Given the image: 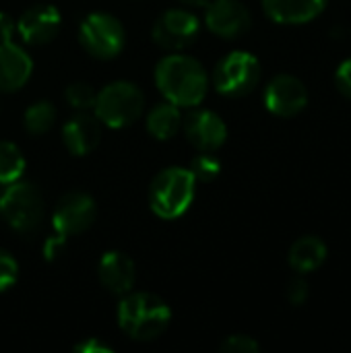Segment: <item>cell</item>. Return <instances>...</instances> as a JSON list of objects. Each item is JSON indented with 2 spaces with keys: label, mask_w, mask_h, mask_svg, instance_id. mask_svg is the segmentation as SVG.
<instances>
[{
  "label": "cell",
  "mask_w": 351,
  "mask_h": 353,
  "mask_svg": "<svg viewBox=\"0 0 351 353\" xmlns=\"http://www.w3.org/2000/svg\"><path fill=\"white\" fill-rule=\"evenodd\" d=\"M155 85L159 93L178 108H194L207 95L209 74L197 58L174 52L157 62Z\"/></svg>",
  "instance_id": "6da1fadb"
},
{
  "label": "cell",
  "mask_w": 351,
  "mask_h": 353,
  "mask_svg": "<svg viewBox=\"0 0 351 353\" xmlns=\"http://www.w3.org/2000/svg\"><path fill=\"white\" fill-rule=\"evenodd\" d=\"M118 325L134 341L157 339L172 321V308L166 300L149 292H128L118 304Z\"/></svg>",
  "instance_id": "7a4b0ae2"
},
{
  "label": "cell",
  "mask_w": 351,
  "mask_h": 353,
  "mask_svg": "<svg viewBox=\"0 0 351 353\" xmlns=\"http://www.w3.org/2000/svg\"><path fill=\"white\" fill-rule=\"evenodd\" d=\"M197 194V180L188 168L170 165L161 170L149 186V207L159 219L182 217Z\"/></svg>",
  "instance_id": "3957f363"
},
{
  "label": "cell",
  "mask_w": 351,
  "mask_h": 353,
  "mask_svg": "<svg viewBox=\"0 0 351 353\" xmlns=\"http://www.w3.org/2000/svg\"><path fill=\"white\" fill-rule=\"evenodd\" d=\"M143 110L145 95L139 85L130 81H112L101 91H97L91 112L103 126L120 130L137 122Z\"/></svg>",
  "instance_id": "277c9868"
},
{
  "label": "cell",
  "mask_w": 351,
  "mask_h": 353,
  "mask_svg": "<svg viewBox=\"0 0 351 353\" xmlns=\"http://www.w3.org/2000/svg\"><path fill=\"white\" fill-rule=\"evenodd\" d=\"M0 215L19 234H33L46 215V203L37 186L23 178L10 182L0 192Z\"/></svg>",
  "instance_id": "5b68a950"
},
{
  "label": "cell",
  "mask_w": 351,
  "mask_h": 353,
  "mask_svg": "<svg viewBox=\"0 0 351 353\" xmlns=\"http://www.w3.org/2000/svg\"><path fill=\"white\" fill-rule=\"evenodd\" d=\"M79 43L99 60L116 58L126 43V31L118 17L110 12H91L79 25Z\"/></svg>",
  "instance_id": "8992f818"
},
{
  "label": "cell",
  "mask_w": 351,
  "mask_h": 353,
  "mask_svg": "<svg viewBox=\"0 0 351 353\" xmlns=\"http://www.w3.org/2000/svg\"><path fill=\"white\" fill-rule=\"evenodd\" d=\"M261 81V62L254 54L234 50L223 56L213 70V85L225 97H244Z\"/></svg>",
  "instance_id": "52a82bcc"
},
{
  "label": "cell",
  "mask_w": 351,
  "mask_h": 353,
  "mask_svg": "<svg viewBox=\"0 0 351 353\" xmlns=\"http://www.w3.org/2000/svg\"><path fill=\"white\" fill-rule=\"evenodd\" d=\"M201 33V21L188 8H170L161 12L151 29L153 41L170 52H180L194 43Z\"/></svg>",
  "instance_id": "ba28073f"
},
{
  "label": "cell",
  "mask_w": 351,
  "mask_h": 353,
  "mask_svg": "<svg viewBox=\"0 0 351 353\" xmlns=\"http://www.w3.org/2000/svg\"><path fill=\"white\" fill-rule=\"evenodd\" d=\"M95 217H97V205L89 194L68 192L56 203L52 213V225L56 234L70 238L87 232L93 225Z\"/></svg>",
  "instance_id": "9c48e42d"
},
{
  "label": "cell",
  "mask_w": 351,
  "mask_h": 353,
  "mask_svg": "<svg viewBox=\"0 0 351 353\" xmlns=\"http://www.w3.org/2000/svg\"><path fill=\"white\" fill-rule=\"evenodd\" d=\"M263 99L265 108L271 114L279 118H290L300 114L308 105V89L294 74H277L269 81Z\"/></svg>",
  "instance_id": "30bf717a"
},
{
  "label": "cell",
  "mask_w": 351,
  "mask_h": 353,
  "mask_svg": "<svg viewBox=\"0 0 351 353\" xmlns=\"http://www.w3.org/2000/svg\"><path fill=\"white\" fill-rule=\"evenodd\" d=\"M205 25L211 33L234 39L250 29L252 14L240 0H211L205 6Z\"/></svg>",
  "instance_id": "8fae6325"
},
{
  "label": "cell",
  "mask_w": 351,
  "mask_h": 353,
  "mask_svg": "<svg viewBox=\"0 0 351 353\" xmlns=\"http://www.w3.org/2000/svg\"><path fill=\"white\" fill-rule=\"evenodd\" d=\"M182 128H184L188 143L197 151L215 153L219 147H223L228 139V126L223 118L211 110H192L182 120Z\"/></svg>",
  "instance_id": "7c38bea8"
},
{
  "label": "cell",
  "mask_w": 351,
  "mask_h": 353,
  "mask_svg": "<svg viewBox=\"0 0 351 353\" xmlns=\"http://www.w3.org/2000/svg\"><path fill=\"white\" fill-rule=\"evenodd\" d=\"M62 27V14L54 4L29 6L17 21V33L29 46L50 43Z\"/></svg>",
  "instance_id": "4fadbf2b"
},
{
  "label": "cell",
  "mask_w": 351,
  "mask_h": 353,
  "mask_svg": "<svg viewBox=\"0 0 351 353\" xmlns=\"http://www.w3.org/2000/svg\"><path fill=\"white\" fill-rule=\"evenodd\" d=\"M62 141L74 157H85L95 151L101 141V122L91 112H77L64 122Z\"/></svg>",
  "instance_id": "5bb4252c"
},
{
  "label": "cell",
  "mask_w": 351,
  "mask_h": 353,
  "mask_svg": "<svg viewBox=\"0 0 351 353\" xmlns=\"http://www.w3.org/2000/svg\"><path fill=\"white\" fill-rule=\"evenodd\" d=\"M97 277L110 294L124 296L132 292L137 281L134 261L120 250H108L97 263Z\"/></svg>",
  "instance_id": "9a60e30c"
},
{
  "label": "cell",
  "mask_w": 351,
  "mask_h": 353,
  "mask_svg": "<svg viewBox=\"0 0 351 353\" xmlns=\"http://www.w3.org/2000/svg\"><path fill=\"white\" fill-rule=\"evenodd\" d=\"M33 72V60L23 46L10 41L0 43V91L12 93L27 85Z\"/></svg>",
  "instance_id": "2e32d148"
},
{
  "label": "cell",
  "mask_w": 351,
  "mask_h": 353,
  "mask_svg": "<svg viewBox=\"0 0 351 353\" xmlns=\"http://www.w3.org/2000/svg\"><path fill=\"white\" fill-rule=\"evenodd\" d=\"M327 6V0H263L267 17L281 25H302L314 21Z\"/></svg>",
  "instance_id": "e0dca14e"
},
{
  "label": "cell",
  "mask_w": 351,
  "mask_h": 353,
  "mask_svg": "<svg viewBox=\"0 0 351 353\" xmlns=\"http://www.w3.org/2000/svg\"><path fill=\"white\" fill-rule=\"evenodd\" d=\"M327 244L319 236H302L290 248V265L298 273H312L327 261Z\"/></svg>",
  "instance_id": "ac0fdd59"
},
{
  "label": "cell",
  "mask_w": 351,
  "mask_h": 353,
  "mask_svg": "<svg viewBox=\"0 0 351 353\" xmlns=\"http://www.w3.org/2000/svg\"><path fill=\"white\" fill-rule=\"evenodd\" d=\"M182 108H178L176 103L172 101H161V103H155L151 108V112L147 114V132L157 139V141H170L174 139L180 128H182Z\"/></svg>",
  "instance_id": "d6986e66"
},
{
  "label": "cell",
  "mask_w": 351,
  "mask_h": 353,
  "mask_svg": "<svg viewBox=\"0 0 351 353\" xmlns=\"http://www.w3.org/2000/svg\"><path fill=\"white\" fill-rule=\"evenodd\" d=\"M25 165L23 151L10 141H0V186L21 180Z\"/></svg>",
  "instance_id": "ffe728a7"
},
{
  "label": "cell",
  "mask_w": 351,
  "mask_h": 353,
  "mask_svg": "<svg viewBox=\"0 0 351 353\" xmlns=\"http://www.w3.org/2000/svg\"><path fill=\"white\" fill-rule=\"evenodd\" d=\"M56 122V110L50 101H33L23 114V126L29 134H46Z\"/></svg>",
  "instance_id": "44dd1931"
},
{
  "label": "cell",
  "mask_w": 351,
  "mask_h": 353,
  "mask_svg": "<svg viewBox=\"0 0 351 353\" xmlns=\"http://www.w3.org/2000/svg\"><path fill=\"white\" fill-rule=\"evenodd\" d=\"M95 97H97V91L89 83H83V81L70 83L66 87V91H64L66 103L77 112H91L93 103H95Z\"/></svg>",
  "instance_id": "7402d4cb"
},
{
  "label": "cell",
  "mask_w": 351,
  "mask_h": 353,
  "mask_svg": "<svg viewBox=\"0 0 351 353\" xmlns=\"http://www.w3.org/2000/svg\"><path fill=\"white\" fill-rule=\"evenodd\" d=\"M197 182H213L221 172V161L211 151H199L188 168Z\"/></svg>",
  "instance_id": "603a6c76"
},
{
  "label": "cell",
  "mask_w": 351,
  "mask_h": 353,
  "mask_svg": "<svg viewBox=\"0 0 351 353\" xmlns=\"http://www.w3.org/2000/svg\"><path fill=\"white\" fill-rule=\"evenodd\" d=\"M19 279V263L8 250L0 248V294L8 292Z\"/></svg>",
  "instance_id": "cb8c5ba5"
},
{
  "label": "cell",
  "mask_w": 351,
  "mask_h": 353,
  "mask_svg": "<svg viewBox=\"0 0 351 353\" xmlns=\"http://www.w3.org/2000/svg\"><path fill=\"white\" fill-rule=\"evenodd\" d=\"M219 350L223 353H259L261 345L250 335H230L223 339Z\"/></svg>",
  "instance_id": "d4e9b609"
},
{
  "label": "cell",
  "mask_w": 351,
  "mask_h": 353,
  "mask_svg": "<svg viewBox=\"0 0 351 353\" xmlns=\"http://www.w3.org/2000/svg\"><path fill=\"white\" fill-rule=\"evenodd\" d=\"M285 296H288V302H290L292 306H302V304H306V300H308V296H310L308 283H306L304 279H294V281L288 285Z\"/></svg>",
  "instance_id": "484cf974"
},
{
  "label": "cell",
  "mask_w": 351,
  "mask_h": 353,
  "mask_svg": "<svg viewBox=\"0 0 351 353\" xmlns=\"http://www.w3.org/2000/svg\"><path fill=\"white\" fill-rule=\"evenodd\" d=\"M66 246V238L60 236V234H54V236H48L46 242H43V259L50 263V261H56L58 254L64 250Z\"/></svg>",
  "instance_id": "4316f807"
},
{
  "label": "cell",
  "mask_w": 351,
  "mask_h": 353,
  "mask_svg": "<svg viewBox=\"0 0 351 353\" xmlns=\"http://www.w3.org/2000/svg\"><path fill=\"white\" fill-rule=\"evenodd\" d=\"M335 83H337V89L351 99V58L339 64L335 72Z\"/></svg>",
  "instance_id": "83f0119b"
},
{
  "label": "cell",
  "mask_w": 351,
  "mask_h": 353,
  "mask_svg": "<svg viewBox=\"0 0 351 353\" xmlns=\"http://www.w3.org/2000/svg\"><path fill=\"white\" fill-rule=\"evenodd\" d=\"M74 352H79V353H112L114 350H112L108 343H103V341H99V339H95V337H89V339H85V341L77 343V345H74Z\"/></svg>",
  "instance_id": "f1b7e54d"
},
{
  "label": "cell",
  "mask_w": 351,
  "mask_h": 353,
  "mask_svg": "<svg viewBox=\"0 0 351 353\" xmlns=\"http://www.w3.org/2000/svg\"><path fill=\"white\" fill-rule=\"evenodd\" d=\"M14 31H17V21L8 12L0 10V43L2 41H10Z\"/></svg>",
  "instance_id": "f546056e"
},
{
  "label": "cell",
  "mask_w": 351,
  "mask_h": 353,
  "mask_svg": "<svg viewBox=\"0 0 351 353\" xmlns=\"http://www.w3.org/2000/svg\"><path fill=\"white\" fill-rule=\"evenodd\" d=\"M178 2L184 6H190V8H205L211 0H178Z\"/></svg>",
  "instance_id": "4dcf8cb0"
}]
</instances>
